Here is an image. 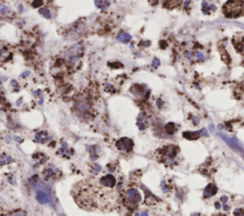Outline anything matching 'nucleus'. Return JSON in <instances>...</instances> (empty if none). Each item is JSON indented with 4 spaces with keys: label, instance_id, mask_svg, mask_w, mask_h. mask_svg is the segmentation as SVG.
Instances as JSON below:
<instances>
[{
    "label": "nucleus",
    "instance_id": "f257e3e1",
    "mask_svg": "<svg viewBox=\"0 0 244 216\" xmlns=\"http://www.w3.org/2000/svg\"><path fill=\"white\" fill-rule=\"evenodd\" d=\"M74 198L86 210H114L119 207V192L115 188L102 185L98 179L85 180L74 188Z\"/></svg>",
    "mask_w": 244,
    "mask_h": 216
},
{
    "label": "nucleus",
    "instance_id": "f03ea898",
    "mask_svg": "<svg viewBox=\"0 0 244 216\" xmlns=\"http://www.w3.org/2000/svg\"><path fill=\"white\" fill-rule=\"evenodd\" d=\"M83 55V47L81 44H75L70 47L64 53V58L70 64H75Z\"/></svg>",
    "mask_w": 244,
    "mask_h": 216
},
{
    "label": "nucleus",
    "instance_id": "7ed1b4c3",
    "mask_svg": "<svg viewBox=\"0 0 244 216\" xmlns=\"http://www.w3.org/2000/svg\"><path fill=\"white\" fill-rule=\"evenodd\" d=\"M124 200H125V205L127 206L129 209H133L141 202V195L137 188H129V190L126 191Z\"/></svg>",
    "mask_w": 244,
    "mask_h": 216
},
{
    "label": "nucleus",
    "instance_id": "20e7f679",
    "mask_svg": "<svg viewBox=\"0 0 244 216\" xmlns=\"http://www.w3.org/2000/svg\"><path fill=\"white\" fill-rule=\"evenodd\" d=\"M12 59V52L10 46L3 41H0V65L9 63Z\"/></svg>",
    "mask_w": 244,
    "mask_h": 216
},
{
    "label": "nucleus",
    "instance_id": "39448f33",
    "mask_svg": "<svg viewBox=\"0 0 244 216\" xmlns=\"http://www.w3.org/2000/svg\"><path fill=\"white\" fill-rule=\"evenodd\" d=\"M218 135L223 139V140L227 143V145L231 147L233 150H235L236 151H237L239 154H241L244 157V148L241 146V143L239 142L236 137H232L230 138L228 136H225V134L222 133H218Z\"/></svg>",
    "mask_w": 244,
    "mask_h": 216
},
{
    "label": "nucleus",
    "instance_id": "423d86ee",
    "mask_svg": "<svg viewBox=\"0 0 244 216\" xmlns=\"http://www.w3.org/2000/svg\"><path fill=\"white\" fill-rule=\"evenodd\" d=\"M42 176L44 180H46V181L56 180L61 176V172L57 168L53 167V165H50V166H47L46 168H44L42 172Z\"/></svg>",
    "mask_w": 244,
    "mask_h": 216
},
{
    "label": "nucleus",
    "instance_id": "0eeeda50",
    "mask_svg": "<svg viewBox=\"0 0 244 216\" xmlns=\"http://www.w3.org/2000/svg\"><path fill=\"white\" fill-rule=\"evenodd\" d=\"M161 153V158L165 162L166 164H171L173 163V161L175 160V156H177V150L173 146H168L165 148L160 151Z\"/></svg>",
    "mask_w": 244,
    "mask_h": 216
},
{
    "label": "nucleus",
    "instance_id": "6e6552de",
    "mask_svg": "<svg viewBox=\"0 0 244 216\" xmlns=\"http://www.w3.org/2000/svg\"><path fill=\"white\" fill-rule=\"evenodd\" d=\"M115 146L121 151L130 152V151H132L133 148H134V141L130 138L123 137V138H120L119 140L116 142Z\"/></svg>",
    "mask_w": 244,
    "mask_h": 216
},
{
    "label": "nucleus",
    "instance_id": "1a4fd4ad",
    "mask_svg": "<svg viewBox=\"0 0 244 216\" xmlns=\"http://www.w3.org/2000/svg\"><path fill=\"white\" fill-rule=\"evenodd\" d=\"M56 154L62 156L63 158H66V159H70L71 156L74 154V150H72V148H68V144L66 142H63L61 144V147L60 148L56 151Z\"/></svg>",
    "mask_w": 244,
    "mask_h": 216
},
{
    "label": "nucleus",
    "instance_id": "9d476101",
    "mask_svg": "<svg viewBox=\"0 0 244 216\" xmlns=\"http://www.w3.org/2000/svg\"><path fill=\"white\" fill-rule=\"evenodd\" d=\"M208 135V132L206 129H202L198 132H186L183 133V136L185 138L189 139V140H195V139H197L201 136H206Z\"/></svg>",
    "mask_w": 244,
    "mask_h": 216
},
{
    "label": "nucleus",
    "instance_id": "9b49d317",
    "mask_svg": "<svg viewBox=\"0 0 244 216\" xmlns=\"http://www.w3.org/2000/svg\"><path fill=\"white\" fill-rule=\"evenodd\" d=\"M37 199L40 204H48L50 202L49 193L44 190H39L37 191Z\"/></svg>",
    "mask_w": 244,
    "mask_h": 216
},
{
    "label": "nucleus",
    "instance_id": "f8f14e48",
    "mask_svg": "<svg viewBox=\"0 0 244 216\" xmlns=\"http://www.w3.org/2000/svg\"><path fill=\"white\" fill-rule=\"evenodd\" d=\"M50 139H51V136L49 135V133L46 132H37L35 134L34 136V140L38 142V143H41V144H44V143H47Z\"/></svg>",
    "mask_w": 244,
    "mask_h": 216
},
{
    "label": "nucleus",
    "instance_id": "ddd939ff",
    "mask_svg": "<svg viewBox=\"0 0 244 216\" xmlns=\"http://www.w3.org/2000/svg\"><path fill=\"white\" fill-rule=\"evenodd\" d=\"M116 40H117V41H119L120 43L128 44L131 41V40H132V36H131V34H129L128 33H126V31H121L120 33L117 34Z\"/></svg>",
    "mask_w": 244,
    "mask_h": 216
},
{
    "label": "nucleus",
    "instance_id": "4468645a",
    "mask_svg": "<svg viewBox=\"0 0 244 216\" xmlns=\"http://www.w3.org/2000/svg\"><path fill=\"white\" fill-rule=\"evenodd\" d=\"M216 191H218V188H216V187L215 185H213V184H209L206 188H205V190H204V192H203V196L204 197H211V196H213L214 194H216Z\"/></svg>",
    "mask_w": 244,
    "mask_h": 216
},
{
    "label": "nucleus",
    "instance_id": "2eb2a0df",
    "mask_svg": "<svg viewBox=\"0 0 244 216\" xmlns=\"http://www.w3.org/2000/svg\"><path fill=\"white\" fill-rule=\"evenodd\" d=\"M94 5L101 11H106L110 7L111 2L110 0H94Z\"/></svg>",
    "mask_w": 244,
    "mask_h": 216
},
{
    "label": "nucleus",
    "instance_id": "dca6fc26",
    "mask_svg": "<svg viewBox=\"0 0 244 216\" xmlns=\"http://www.w3.org/2000/svg\"><path fill=\"white\" fill-rule=\"evenodd\" d=\"M88 150H89V152H90V156H91V159L92 160H96L97 157H98V153L100 152V148L98 146H89L88 147Z\"/></svg>",
    "mask_w": 244,
    "mask_h": 216
},
{
    "label": "nucleus",
    "instance_id": "f3484780",
    "mask_svg": "<svg viewBox=\"0 0 244 216\" xmlns=\"http://www.w3.org/2000/svg\"><path fill=\"white\" fill-rule=\"evenodd\" d=\"M215 10H216L215 5H209L206 0H203L202 1V11H203V12L207 13L208 15L210 12H213Z\"/></svg>",
    "mask_w": 244,
    "mask_h": 216
},
{
    "label": "nucleus",
    "instance_id": "a211bd4d",
    "mask_svg": "<svg viewBox=\"0 0 244 216\" xmlns=\"http://www.w3.org/2000/svg\"><path fill=\"white\" fill-rule=\"evenodd\" d=\"M137 126L139 129H145L147 128V122L145 121V117H144L143 114H139L137 117Z\"/></svg>",
    "mask_w": 244,
    "mask_h": 216
},
{
    "label": "nucleus",
    "instance_id": "6ab92c4d",
    "mask_svg": "<svg viewBox=\"0 0 244 216\" xmlns=\"http://www.w3.org/2000/svg\"><path fill=\"white\" fill-rule=\"evenodd\" d=\"M12 161V159L11 158V157L8 156L5 153L1 154V156H0V166H4V165H6L8 163H11Z\"/></svg>",
    "mask_w": 244,
    "mask_h": 216
},
{
    "label": "nucleus",
    "instance_id": "aec40b11",
    "mask_svg": "<svg viewBox=\"0 0 244 216\" xmlns=\"http://www.w3.org/2000/svg\"><path fill=\"white\" fill-rule=\"evenodd\" d=\"M39 13L42 16H44L45 18H51L52 17V15H51V12H50L49 9L47 8H41L39 9Z\"/></svg>",
    "mask_w": 244,
    "mask_h": 216
},
{
    "label": "nucleus",
    "instance_id": "412c9836",
    "mask_svg": "<svg viewBox=\"0 0 244 216\" xmlns=\"http://www.w3.org/2000/svg\"><path fill=\"white\" fill-rule=\"evenodd\" d=\"M175 127V124H173V123L168 124V125L166 126V132H168L169 134H173V133H175V129H177Z\"/></svg>",
    "mask_w": 244,
    "mask_h": 216
},
{
    "label": "nucleus",
    "instance_id": "4be33fe9",
    "mask_svg": "<svg viewBox=\"0 0 244 216\" xmlns=\"http://www.w3.org/2000/svg\"><path fill=\"white\" fill-rule=\"evenodd\" d=\"M8 8L6 6H4L2 5V4H0V13L1 15H6V13L8 12Z\"/></svg>",
    "mask_w": 244,
    "mask_h": 216
},
{
    "label": "nucleus",
    "instance_id": "5701e85b",
    "mask_svg": "<svg viewBox=\"0 0 244 216\" xmlns=\"http://www.w3.org/2000/svg\"><path fill=\"white\" fill-rule=\"evenodd\" d=\"M159 64H160V61L157 59V58H155V59H153V63H152V67H153V68H157V67L159 66Z\"/></svg>",
    "mask_w": 244,
    "mask_h": 216
},
{
    "label": "nucleus",
    "instance_id": "b1692460",
    "mask_svg": "<svg viewBox=\"0 0 244 216\" xmlns=\"http://www.w3.org/2000/svg\"><path fill=\"white\" fill-rule=\"evenodd\" d=\"M100 170H101V167L99 165H94V172H96V173H98V172H100Z\"/></svg>",
    "mask_w": 244,
    "mask_h": 216
},
{
    "label": "nucleus",
    "instance_id": "393cba45",
    "mask_svg": "<svg viewBox=\"0 0 244 216\" xmlns=\"http://www.w3.org/2000/svg\"><path fill=\"white\" fill-rule=\"evenodd\" d=\"M197 58L199 61H203L204 60V55H203L202 52H197Z\"/></svg>",
    "mask_w": 244,
    "mask_h": 216
},
{
    "label": "nucleus",
    "instance_id": "a878e982",
    "mask_svg": "<svg viewBox=\"0 0 244 216\" xmlns=\"http://www.w3.org/2000/svg\"><path fill=\"white\" fill-rule=\"evenodd\" d=\"M41 4H42V0H34L33 6L37 8V7H39L40 5H41Z\"/></svg>",
    "mask_w": 244,
    "mask_h": 216
},
{
    "label": "nucleus",
    "instance_id": "bb28decb",
    "mask_svg": "<svg viewBox=\"0 0 244 216\" xmlns=\"http://www.w3.org/2000/svg\"><path fill=\"white\" fill-rule=\"evenodd\" d=\"M156 105H157V107H159V108H161L162 105H163V101H162L160 98H159L156 100Z\"/></svg>",
    "mask_w": 244,
    "mask_h": 216
},
{
    "label": "nucleus",
    "instance_id": "cd10ccee",
    "mask_svg": "<svg viewBox=\"0 0 244 216\" xmlns=\"http://www.w3.org/2000/svg\"><path fill=\"white\" fill-rule=\"evenodd\" d=\"M161 187L163 188H162V191H163L164 192H167V191H168V188H167V187L165 186V181H162V183H161Z\"/></svg>",
    "mask_w": 244,
    "mask_h": 216
},
{
    "label": "nucleus",
    "instance_id": "c85d7f7f",
    "mask_svg": "<svg viewBox=\"0 0 244 216\" xmlns=\"http://www.w3.org/2000/svg\"><path fill=\"white\" fill-rule=\"evenodd\" d=\"M199 122H200V121H199V119H198L197 117H193V123L195 124V125H198V124H199Z\"/></svg>",
    "mask_w": 244,
    "mask_h": 216
},
{
    "label": "nucleus",
    "instance_id": "c756f323",
    "mask_svg": "<svg viewBox=\"0 0 244 216\" xmlns=\"http://www.w3.org/2000/svg\"><path fill=\"white\" fill-rule=\"evenodd\" d=\"M227 200H228V197H226V196H222V197H221V201H222V204H223V205L226 204V202H227Z\"/></svg>",
    "mask_w": 244,
    "mask_h": 216
},
{
    "label": "nucleus",
    "instance_id": "7c9ffc66",
    "mask_svg": "<svg viewBox=\"0 0 244 216\" xmlns=\"http://www.w3.org/2000/svg\"><path fill=\"white\" fill-rule=\"evenodd\" d=\"M149 1H150L152 5H156V4H157V2H159V0H149Z\"/></svg>",
    "mask_w": 244,
    "mask_h": 216
},
{
    "label": "nucleus",
    "instance_id": "2f4dec72",
    "mask_svg": "<svg viewBox=\"0 0 244 216\" xmlns=\"http://www.w3.org/2000/svg\"><path fill=\"white\" fill-rule=\"evenodd\" d=\"M190 2H191V0H185V2H184V6H185V7H188Z\"/></svg>",
    "mask_w": 244,
    "mask_h": 216
},
{
    "label": "nucleus",
    "instance_id": "473e14b6",
    "mask_svg": "<svg viewBox=\"0 0 244 216\" xmlns=\"http://www.w3.org/2000/svg\"><path fill=\"white\" fill-rule=\"evenodd\" d=\"M29 74H30V73H29V71H27V73H24L23 74L21 75V77H22V78H24V77H26V76H28Z\"/></svg>",
    "mask_w": 244,
    "mask_h": 216
},
{
    "label": "nucleus",
    "instance_id": "72a5a7b5",
    "mask_svg": "<svg viewBox=\"0 0 244 216\" xmlns=\"http://www.w3.org/2000/svg\"><path fill=\"white\" fill-rule=\"evenodd\" d=\"M216 209H219V208H220V206H219L218 203H216Z\"/></svg>",
    "mask_w": 244,
    "mask_h": 216
},
{
    "label": "nucleus",
    "instance_id": "f704fd0d",
    "mask_svg": "<svg viewBox=\"0 0 244 216\" xmlns=\"http://www.w3.org/2000/svg\"><path fill=\"white\" fill-rule=\"evenodd\" d=\"M223 209H224V210H227L229 208H228V206H224V208H223Z\"/></svg>",
    "mask_w": 244,
    "mask_h": 216
},
{
    "label": "nucleus",
    "instance_id": "c9c22d12",
    "mask_svg": "<svg viewBox=\"0 0 244 216\" xmlns=\"http://www.w3.org/2000/svg\"><path fill=\"white\" fill-rule=\"evenodd\" d=\"M242 52H243V55H244V46H243V49H242Z\"/></svg>",
    "mask_w": 244,
    "mask_h": 216
},
{
    "label": "nucleus",
    "instance_id": "e433bc0d",
    "mask_svg": "<svg viewBox=\"0 0 244 216\" xmlns=\"http://www.w3.org/2000/svg\"><path fill=\"white\" fill-rule=\"evenodd\" d=\"M49 1H53V0H49Z\"/></svg>",
    "mask_w": 244,
    "mask_h": 216
}]
</instances>
